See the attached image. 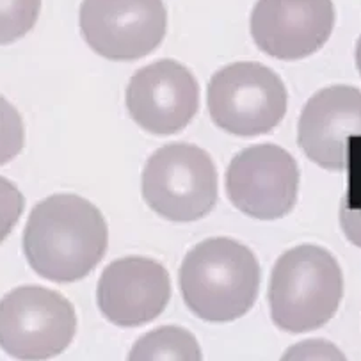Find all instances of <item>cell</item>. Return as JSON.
Instances as JSON below:
<instances>
[{"mask_svg": "<svg viewBox=\"0 0 361 361\" xmlns=\"http://www.w3.org/2000/svg\"><path fill=\"white\" fill-rule=\"evenodd\" d=\"M187 308L207 322H231L253 308L260 290V265L250 247L233 238H207L180 267Z\"/></svg>", "mask_w": 361, "mask_h": 361, "instance_id": "2", "label": "cell"}, {"mask_svg": "<svg viewBox=\"0 0 361 361\" xmlns=\"http://www.w3.org/2000/svg\"><path fill=\"white\" fill-rule=\"evenodd\" d=\"M77 333L73 305L37 285L0 299V347L18 360H47L63 353Z\"/></svg>", "mask_w": 361, "mask_h": 361, "instance_id": "6", "label": "cell"}, {"mask_svg": "<svg viewBox=\"0 0 361 361\" xmlns=\"http://www.w3.org/2000/svg\"><path fill=\"white\" fill-rule=\"evenodd\" d=\"M171 298V279L159 262L127 257L102 272L97 288L98 308L109 322L137 328L155 320Z\"/></svg>", "mask_w": 361, "mask_h": 361, "instance_id": "11", "label": "cell"}, {"mask_svg": "<svg viewBox=\"0 0 361 361\" xmlns=\"http://www.w3.org/2000/svg\"><path fill=\"white\" fill-rule=\"evenodd\" d=\"M202 349L197 340L187 329L176 326H164L141 336L132 347L130 361H200Z\"/></svg>", "mask_w": 361, "mask_h": 361, "instance_id": "13", "label": "cell"}, {"mask_svg": "<svg viewBox=\"0 0 361 361\" xmlns=\"http://www.w3.org/2000/svg\"><path fill=\"white\" fill-rule=\"evenodd\" d=\"M107 244L102 212L75 194H54L37 203L23 231L29 265L56 283L86 278L107 253Z\"/></svg>", "mask_w": 361, "mask_h": 361, "instance_id": "1", "label": "cell"}, {"mask_svg": "<svg viewBox=\"0 0 361 361\" xmlns=\"http://www.w3.org/2000/svg\"><path fill=\"white\" fill-rule=\"evenodd\" d=\"M299 168L287 149L257 145L233 157L226 171V194L235 209L253 219L274 221L295 205Z\"/></svg>", "mask_w": 361, "mask_h": 361, "instance_id": "8", "label": "cell"}, {"mask_svg": "<svg viewBox=\"0 0 361 361\" xmlns=\"http://www.w3.org/2000/svg\"><path fill=\"white\" fill-rule=\"evenodd\" d=\"M343 295L338 262L324 247L298 246L276 262L269 285L272 322L287 333H308L328 324Z\"/></svg>", "mask_w": 361, "mask_h": 361, "instance_id": "3", "label": "cell"}, {"mask_svg": "<svg viewBox=\"0 0 361 361\" xmlns=\"http://www.w3.org/2000/svg\"><path fill=\"white\" fill-rule=\"evenodd\" d=\"M127 107L135 123L153 135H173L192 121L200 107V86L183 64L162 59L134 73Z\"/></svg>", "mask_w": 361, "mask_h": 361, "instance_id": "9", "label": "cell"}, {"mask_svg": "<svg viewBox=\"0 0 361 361\" xmlns=\"http://www.w3.org/2000/svg\"><path fill=\"white\" fill-rule=\"evenodd\" d=\"M23 121L15 105L0 97V166L20 155L23 148Z\"/></svg>", "mask_w": 361, "mask_h": 361, "instance_id": "15", "label": "cell"}, {"mask_svg": "<svg viewBox=\"0 0 361 361\" xmlns=\"http://www.w3.org/2000/svg\"><path fill=\"white\" fill-rule=\"evenodd\" d=\"M283 80L260 63H233L209 84L207 104L219 128L238 137H257L279 125L287 112Z\"/></svg>", "mask_w": 361, "mask_h": 361, "instance_id": "5", "label": "cell"}, {"mask_svg": "<svg viewBox=\"0 0 361 361\" xmlns=\"http://www.w3.org/2000/svg\"><path fill=\"white\" fill-rule=\"evenodd\" d=\"M23 205L25 200L18 187L0 176V243H4L6 237L16 226L23 212Z\"/></svg>", "mask_w": 361, "mask_h": 361, "instance_id": "16", "label": "cell"}, {"mask_svg": "<svg viewBox=\"0 0 361 361\" xmlns=\"http://www.w3.org/2000/svg\"><path fill=\"white\" fill-rule=\"evenodd\" d=\"M42 0H0V45L25 36L37 22Z\"/></svg>", "mask_w": 361, "mask_h": 361, "instance_id": "14", "label": "cell"}, {"mask_svg": "<svg viewBox=\"0 0 361 361\" xmlns=\"http://www.w3.org/2000/svg\"><path fill=\"white\" fill-rule=\"evenodd\" d=\"M340 224L347 240L361 247V209H350L343 202L340 207Z\"/></svg>", "mask_w": 361, "mask_h": 361, "instance_id": "18", "label": "cell"}, {"mask_svg": "<svg viewBox=\"0 0 361 361\" xmlns=\"http://www.w3.org/2000/svg\"><path fill=\"white\" fill-rule=\"evenodd\" d=\"M361 135V91L331 86L306 102L298 127L305 155L324 169L342 171L349 160V139Z\"/></svg>", "mask_w": 361, "mask_h": 361, "instance_id": "12", "label": "cell"}, {"mask_svg": "<svg viewBox=\"0 0 361 361\" xmlns=\"http://www.w3.org/2000/svg\"><path fill=\"white\" fill-rule=\"evenodd\" d=\"M142 197L164 219L190 223L217 203V171L205 149L173 142L157 149L142 169Z\"/></svg>", "mask_w": 361, "mask_h": 361, "instance_id": "4", "label": "cell"}, {"mask_svg": "<svg viewBox=\"0 0 361 361\" xmlns=\"http://www.w3.org/2000/svg\"><path fill=\"white\" fill-rule=\"evenodd\" d=\"M356 66H357V71L361 73V37L357 39V45H356Z\"/></svg>", "mask_w": 361, "mask_h": 361, "instance_id": "19", "label": "cell"}, {"mask_svg": "<svg viewBox=\"0 0 361 361\" xmlns=\"http://www.w3.org/2000/svg\"><path fill=\"white\" fill-rule=\"evenodd\" d=\"M283 360H345V354L326 340H306L287 350Z\"/></svg>", "mask_w": 361, "mask_h": 361, "instance_id": "17", "label": "cell"}, {"mask_svg": "<svg viewBox=\"0 0 361 361\" xmlns=\"http://www.w3.org/2000/svg\"><path fill=\"white\" fill-rule=\"evenodd\" d=\"M333 27V0H258L251 13L257 47L281 61L315 54L328 43Z\"/></svg>", "mask_w": 361, "mask_h": 361, "instance_id": "10", "label": "cell"}, {"mask_svg": "<svg viewBox=\"0 0 361 361\" xmlns=\"http://www.w3.org/2000/svg\"><path fill=\"white\" fill-rule=\"evenodd\" d=\"M168 29L162 0H84L80 30L87 45L109 61H135L152 54Z\"/></svg>", "mask_w": 361, "mask_h": 361, "instance_id": "7", "label": "cell"}]
</instances>
